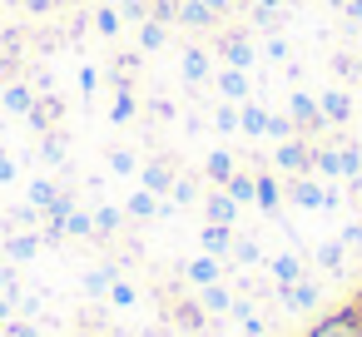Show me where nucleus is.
Returning <instances> with one entry per match:
<instances>
[{"label": "nucleus", "instance_id": "nucleus-13", "mask_svg": "<svg viewBox=\"0 0 362 337\" xmlns=\"http://www.w3.org/2000/svg\"><path fill=\"white\" fill-rule=\"evenodd\" d=\"M199 248L214 253V258H228V248H233V228H228V223H204V228H199Z\"/></svg>", "mask_w": 362, "mask_h": 337}, {"label": "nucleus", "instance_id": "nucleus-53", "mask_svg": "<svg viewBox=\"0 0 362 337\" xmlns=\"http://www.w3.org/2000/svg\"><path fill=\"white\" fill-rule=\"evenodd\" d=\"M204 6H209L214 16H228V11H233V0H204Z\"/></svg>", "mask_w": 362, "mask_h": 337}, {"label": "nucleus", "instance_id": "nucleus-1", "mask_svg": "<svg viewBox=\"0 0 362 337\" xmlns=\"http://www.w3.org/2000/svg\"><path fill=\"white\" fill-rule=\"evenodd\" d=\"M273 169H283V174H313V144L303 134L298 139H283L273 149Z\"/></svg>", "mask_w": 362, "mask_h": 337}, {"label": "nucleus", "instance_id": "nucleus-36", "mask_svg": "<svg viewBox=\"0 0 362 337\" xmlns=\"http://www.w3.org/2000/svg\"><path fill=\"white\" fill-rule=\"evenodd\" d=\"M105 302H110V307H134V302H139V292H134V283L115 278V283H110V292H105Z\"/></svg>", "mask_w": 362, "mask_h": 337}, {"label": "nucleus", "instance_id": "nucleus-25", "mask_svg": "<svg viewBox=\"0 0 362 337\" xmlns=\"http://www.w3.org/2000/svg\"><path fill=\"white\" fill-rule=\"evenodd\" d=\"M134 114H139L134 90H115V100H110V119H115V124H134Z\"/></svg>", "mask_w": 362, "mask_h": 337}, {"label": "nucleus", "instance_id": "nucleus-28", "mask_svg": "<svg viewBox=\"0 0 362 337\" xmlns=\"http://www.w3.org/2000/svg\"><path fill=\"white\" fill-rule=\"evenodd\" d=\"M228 263H243V268H258V263H263V248H258L253 238H238V233H233V248H228Z\"/></svg>", "mask_w": 362, "mask_h": 337}, {"label": "nucleus", "instance_id": "nucleus-16", "mask_svg": "<svg viewBox=\"0 0 362 337\" xmlns=\"http://www.w3.org/2000/svg\"><path fill=\"white\" fill-rule=\"evenodd\" d=\"M204 218H209V223H228V228H233V223H238V203L218 189V194H209V199H204Z\"/></svg>", "mask_w": 362, "mask_h": 337}, {"label": "nucleus", "instance_id": "nucleus-11", "mask_svg": "<svg viewBox=\"0 0 362 337\" xmlns=\"http://www.w3.org/2000/svg\"><path fill=\"white\" fill-rule=\"evenodd\" d=\"M179 75H184L189 85H204V80H214V55H209V50H184V60H179Z\"/></svg>", "mask_w": 362, "mask_h": 337}, {"label": "nucleus", "instance_id": "nucleus-47", "mask_svg": "<svg viewBox=\"0 0 362 337\" xmlns=\"http://www.w3.org/2000/svg\"><path fill=\"white\" fill-rule=\"evenodd\" d=\"M0 184H16V159L0 149Z\"/></svg>", "mask_w": 362, "mask_h": 337}, {"label": "nucleus", "instance_id": "nucleus-15", "mask_svg": "<svg viewBox=\"0 0 362 337\" xmlns=\"http://www.w3.org/2000/svg\"><path fill=\"white\" fill-rule=\"evenodd\" d=\"M347 253H352V248H347L342 238H332V243H317V253H313V263H317L322 273H332V278H337V273L347 268Z\"/></svg>", "mask_w": 362, "mask_h": 337}, {"label": "nucleus", "instance_id": "nucleus-9", "mask_svg": "<svg viewBox=\"0 0 362 337\" xmlns=\"http://www.w3.org/2000/svg\"><path fill=\"white\" fill-rule=\"evenodd\" d=\"M174 169L169 164H139V189H149L154 199H169V189H174Z\"/></svg>", "mask_w": 362, "mask_h": 337}, {"label": "nucleus", "instance_id": "nucleus-18", "mask_svg": "<svg viewBox=\"0 0 362 337\" xmlns=\"http://www.w3.org/2000/svg\"><path fill=\"white\" fill-rule=\"evenodd\" d=\"M124 218H139V223H149V218H159V199H154L149 189H134V194L124 199Z\"/></svg>", "mask_w": 362, "mask_h": 337}, {"label": "nucleus", "instance_id": "nucleus-46", "mask_svg": "<svg viewBox=\"0 0 362 337\" xmlns=\"http://www.w3.org/2000/svg\"><path fill=\"white\" fill-rule=\"evenodd\" d=\"M149 110H154V114H159V119H179V105H174V100H154V105H149Z\"/></svg>", "mask_w": 362, "mask_h": 337}, {"label": "nucleus", "instance_id": "nucleus-52", "mask_svg": "<svg viewBox=\"0 0 362 337\" xmlns=\"http://www.w3.org/2000/svg\"><path fill=\"white\" fill-rule=\"evenodd\" d=\"M263 332H268V327H263L258 317H243V337H263Z\"/></svg>", "mask_w": 362, "mask_h": 337}, {"label": "nucleus", "instance_id": "nucleus-23", "mask_svg": "<svg viewBox=\"0 0 362 337\" xmlns=\"http://www.w3.org/2000/svg\"><path fill=\"white\" fill-rule=\"evenodd\" d=\"M55 199H60V184H55L50 174H35V179H30V208H40V213H45Z\"/></svg>", "mask_w": 362, "mask_h": 337}, {"label": "nucleus", "instance_id": "nucleus-10", "mask_svg": "<svg viewBox=\"0 0 362 337\" xmlns=\"http://www.w3.org/2000/svg\"><path fill=\"white\" fill-rule=\"evenodd\" d=\"M263 268H268V278H273L278 288H288V283L303 278V258H298V253H273V258H263Z\"/></svg>", "mask_w": 362, "mask_h": 337}, {"label": "nucleus", "instance_id": "nucleus-31", "mask_svg": "<svg viewBox=\"0 0 362 337\" xmlns=\"http://www.w3.org/2000/svg\"><path fill=\"white\" fill-rule=\"evenodd\" d=\"M313 174H322V179H342V164H337V149H313Z\"/></svg>", "mask_w": 362, "mask_h": 337}, {"label": "nucleus", "instance_id": "nucleus-27", "mask_svg": "<svg viewBox=\"0 0 362 337\" xmlns=\"http://www.w3.org/2000/svg\"><path fill=\"white\" fill-rule=\"evenodd\" d=\"M40 253V233H21V238H6V258H16V263H30Z\"/></svg>", "mask_w": 362, "mask_h": 337}, {"label": "nucleus", "instance_id": "nucleus-33", "mask_svg": "<svg viewBox=\"0 0 362 337\" xmlns=\"http://www.w3.org/2000/svg\"><path fill=\"white\" fill-rule=\"evenodd\" d=\"M119 223H124V208H115V203H100L95 208V233L105 238V233H119Z\"/></svg>", "mask_w": 362, "mask_h": 337}, {"label": "nucleus", "instance_id": "nucleus-56", "mask_svg": "<svg viewBox=\"0 0 362 337\" xmlns=\"http://www.w3.org/2000/svg\"><path fill=\"white\" fill-rule=\"evenodd\" d=\"M322 6H332V11H342V6H347V0H322Z\"/></svg>", "mask_w": 362, "mask_h": 337}, {"label": "nucleus", "instance_id": "nucleus-3", "mask_svg": "<svg viewBox=\"0 0 362 337\" xmlns=\"http://www.w3.org/2000/svg\"><path fill=\"white\" fill-rule=\"evenodd\" d=\"M317 110H322V119H327V124H347V119L357 114V100H352V90H347V85H327V90L317 95Z\"/></svg>", "mask_w": 362, "mask_h": 337}, {"label": "nucleus", "instance_id": "nucleus-40", "mask_svg": "<svg viewBox=\"0 0 362 337\" xmlns=\"http://www.w3.org/2000/svg\"><path fill=\"white\" fill-rule=\"evenodd\" d=\"M214 129H218V134H238V105L223 100V105L214 110Z\"/></svg>", "mask_w": 362, "mask_h": 337}, {"label": "nucleus", "instance_id": "nucleus-30", "mask_svg": "<svg viewBox=\"0 0 362 337\" xmlns=\"http://www.w3.org/2000/svg\"><path fill=\"white\" fill-rule=\"evenodd\" d=\"M65 238H95V213L70 208V213H65Z\"/></svg>", "mask_w": 362, "mask_h": 337}, {"label": "nucleus", "instance_id": "nucleus-37", "mask_svg": "<svg viewBox=\"0 0 362 337\" xmlns=\"http://www.w3.org/2000/svg\"><path fill=\"white\" fill-rule=\"evenodd\" d=\"M332 70H337V80L347 85V80H357V75H362V60H357L352 50H337V55H332Z\"/></svg>", "mask_w": 362, "mask_h": 337}, {"label": "nucleus", "instance_id": "nucleus-41", "mask_svg": "<svg viewBox=\"0 0 362 337\" xmlns=\"http://www.w3.org/2000/svg\"><path fill=\"white\" fill-rule=\"evenodd\" d=\"M337 164H342V179L362 174V149L357 144H337Z\"/></svg>", "mask_w": 362, "mask_h": 337}, {"label": "nucleus", "instance_id": "nucleus-51", "mask_svg": "<svg viewBox=\"0 0 362 337\" xmlns=\"http://www.w3.org/2000/svg\"><path fill=\"white\" fill-rule=\"evenodd\" d=\"M342 16H347L352 25H362V0H347V6H342Z\"/></svg>", "mask_w": 362, "mask_h": 337}, {"label": "nucleus", "instance_id": "nucleus-21", "mask_svg": "<svg viewBox=\"0 0 362 337\" xmlns=\"http://www.w3.org/2000/svg\"><path fill=\"white\" fill-rule=\"evenodd\" d=\"M308 337H362V327L352 322V317H342V312H332V317H322Z\"/></svg>", "mask_w": 362, "mask_h": 337}, {"label": "nucleus", "instance_id": "nucleus-19", "mask_svg": "<svg viewBox=\"0 0 362 337\" xmlns=\"http://www.w3.org/2000/svg\"><path fill=\"white\" fill-rule=\"evenodd\" d=\"M218 55H223V65H233V70H258V55H253V45H248V40H238V35H233V40H228Z\"/></svg>", "mask_w": 362, "mask_h": 337}, {"label": "nucleus", "instance_id": "nucleus-24", "mask_svg": "<svg viewBox=\"0 0 362 337\" xmlns=\"http://www.w3.org/2000/svg\"><path fill=\"white\" fill-rule=\"evenodd\" d=\"M199 307H204V312H228V307H233V292H228L223 283H204V288H199Z\"/></svg>", "mask_w": 362, "mask_h": 337}, {"label": "nucleus", "instance_id": "nucleus-49", "mask_svg": "<svg viewBox=\"0 0 362 337\" xmlns=\"http://www.w3.org/2000/svg\"><path fill=\"white\" fill-rule=\"evenodd\" d=\"M342 317H352V322H357V327H362V292H352V302H347V307H342Z\"/></svg>", "mask_w": 362, "mask_h": 337}, {"label": "nucleus", "instance_id": "nucleus-55", "mask_svg": "<svg viewBox=\"0 0 362 337\" xmlns=\"http://www.w3.org/2000/svg\"><path fill=\"white\" fill-rule=\"evenodd\" d=\"M105 337H134V332H124V327H110V332H105Z\"/></svg>", "mask_w": 362, "mask_h": 337}, {"label": "nucleus", "instance_id": "nucleus-39", "mask_svg": "<svg viewBox=\"0 0 362 337\" xmlns=\"http://www.w3.org/2000/svg\"><path fill=\"white\" fill-rule=\"evenodd\" d=\"M115 278H119V268H95V273L85 278V292H90V297H105Z\"/></svg>", "mask_w": 362, "mask_h": 337}, {"label": "nucleus", "instance_id": "nucleus-35", "mask_svg": "<svg viewBox=\"0 0 362 337\" xmlns=\"http://www.w3.org/2000/svg\"><path fill=\"white\" fill-rule=\"evenodd\" d=\"M40 159H45V164H60V159H65V134H60V129H45V134H40Z\"/></svg>", "mask_w": 362, "mask_h": 337}, {"label": "nucleus", "instance_id": "nucleus-29", "mask_svg": "<svg viewBox=\"0 0 362 337\" xmlns=\"http://www.w3.org/2000/svg\"><path fill=\"white\" fill-rule=\"evenodd\" d=\"M223 194H228L233 203H253V174L233 169V174H228V184H223Z\"/></svg>", "mask_w": 362, "mask_h": 337}, {"label": "nucleus", "instance_id": "nucleus-2", "mask_svg": "<svg viewBox=\"0 0 362 337\" xmlns=\"http://www.w3.org/2000/svg\"><path fill=\"white\" fill-rule=\"evenodd\" d=\"M288 114H293L298 134L327 129V119H322V110H317V95H308V90H293V95H288Z\"/></svg>", "mask_w": 362, "mask_h": 337}, {"label": "nucleus", "instance_id": "nucleus-12", "mask_svg": "<svg viewBox=\"0 0 362 337\" xmlns=\"http://www.w3.org/2000/svg\"><path fill=\"white\" fill-rule=\"evenodd\" d=\"M288 199H293L298 208H308V213H317V208H322V189H317V179H308V174H293Z\"/></svg>", "mask_w": 362, "mask_h": 337}, {"label": "nucleus", "instance_id": "nucleus-45", "mask_svg": "<svg viewBox=\"0 0 362 337\" xmlns=\"http://www.w3.org/2000/svg\"><path fill=\"white\" fill-rule=\"evenodd\" d=\"M95 85H100V75H95V65H80V90H85V95H95Z\"/></svg>", "mask_w": 362, "mask_h": 337}, {"label": "nucleus", "instance_id": "nucleus-43", "mask_svg": "<svg viewBox=\"0 0 362 337\" xmlns=\"http://www.w3.org/2000/svg\"><path fill=\"white\" fill-rule=\"evenodd\" d=\"M263 55H268L273 65H288V55H293V50H288V40H283V35H268V45H263Z\"/></svg>", "mask_w": 362, "mask_h": 337}, {"label": "nucleus", "instance_id": "nucleus-17", "mask_svg": "<svg viewBox=\"0 0 362 337\" xmlns=\"http://www.w3.org/2000/svg\"><path fill=\"white\" fill-rule=\"evenodd\" d=\"M164 45H169V25H164V20H154V16H149V20H139V50H144V55H159Z\"/></svg>", "mask_w": 362, "mask_h": 337}, {"label": "nucleus", "instance_id": "nucleus-48", "mask_svg": "<svg viewBox=\"0 0 362 337\" xmlns=\"http://www.w3.org/2000/svg\"><path fill=\"white\" fill-rule=\"evenodd\" d=\"M55 6H60V0H25V11H30V16H50Z\"/></svg>", "mask_w": 362, "mask_h": 337}, {"label": "nucleus", "instance_id": "nucleus-58", "mask_svg": "<svg viewBox=\"0 0 362 337\" xmlns=\"http://www.w3.org/2000/svg\"><path fill=\"white\" fill-rule=\"evenodd\" d=\"M0 35H6V20H0Z\"/></svg>", "mask_w": 362, "mask_h": 337}, {"label": "nucleus", "instance_id": "nucleus-20", "mask_svg": "<svg viewBox=\"0 0 362 337\" xmlns=\"http://www.w3.org/2000/svg\"><path fill=\"white\" fill-rule=\"evenodd\" d=\"M233 169H238V164H233V154H228V149H209V159H204V179H214V184L223 189Z\"/></svg>", "mask_w": 362, "mask_h": 337}, {"label": "nucleus", "instance_id": "nucleus-5", "mask_svg": "<svg viewBox=\"0 0 362 337\" xmlns=\"http://www.w3.org/2000/svg\"><path fill=\"white\" fill-rule=\"evenodd\" d=\"M273 292H278V302H283L288 312H308V307H317V302H322V288H317V283H308V278H298V283H288V288H278V283H273Z\"/></svg>", "mask_w": 362, "mask_h": 337}, {"label": "nucleus", "instance_id": "nucleus-50", "mask_svg": "<svg viewBox=\"0 0 362 337\" xmlns=\"http://www.w3.org/2000/svg\"><path fill=\"white\" fill-rule=\"evenodd\" d=\"M16 317V297L11 292H0V322H11Z\"/></svg>", "mask_w": 362, "mask_h": 337}, {"label": "nucleus", "instance_id": "nucleus-44", "mask_svg": "<svg viewBox=\"0 0 362 337\" xmlns=\"http://www.w3.org/2000/svg\"><path fill=\"white\" fill-rule=\"evenodd\" d=\"M337 238H342L347 248H357V253H362V223H342V233H337Z\"/></svg>", "mask_w": 362, "mask_h": 337}, {"label": "nucleus", "instance_id": "nucleus-54", "mask_svg": "<svg viewBox=\"0 0 362 337\" xmlns=\"http://www.w3.org/2000/svg\"><path fill=\"white\" fill-rule=\"evenodd\" d=\"M11 70H16V60H11V55H6V50H0V80H6V75H11Z\"/></svg>", "mask_w": 362, "mask_h": 337}, {"label": "nucleus", "instance_id": "nucleus-8", "mask_svg": "<svg viewBox=\"0 0 362 337\" xmlns=\"http://www.w3.org/2000/svg\"><path fill=\"white\" fill-rule=\"evenodd\" d=\"M238 129H243L248 139H268V105L243 100V105H238Z\"/></svg>", "mask_w": 362, "mask_h": 337}, {"label": "nucleus", "instance_id": "nucleus-22", "mask_svg": "<svg viewBox=\"0 0 362 337\" xmlns=\"http://www.w3.org/2000/svg\"><path fill=\"white\" fill-rule=\"evenodd\" d=\"M218 16L204 6V0H184V6H179V16H174V25H199V30H209Z\"/></svg>", "mask_w": 362, "mask_h": 337}, {"label": "nucleus", "instance_id": "nucleus-32", "mask_svg": "<svg viewBox=\"0 0 362 337\" xmlns=\"http://www.w3.org/2000/svg\"><path fill=\"white\" fill-rule=\"evenodd\" d=\"M169 199H174L179 208H194V203H199V184H194V174H179L174 189H169Z\"/></svg>", "mask_w": 362, "mask_h": 337}, {"label": "nucleus", "instance_id": "nucleus-38", "mask_svg": "<svg viewBox=\"0 0 362 337\" xmlns=\"http://www.w3.org/2000/svg\"><path fill=\"white\" fill-rule=\"evenodd\" d=\"M110 174H139V154L134 149H110Z\"/></svg>", "mask_w": 362, "mask_h": 337}, {"label": "nucleus", "instance_id": "nucleus-4", "mask_svg": "<svg viewBox=\"0 0 362 337\" xmlns=\"http://www.w3.org/2000/svg\"><path fill=\"white\" fill-rule=\"evenodd\" d=\"M214 85H218V95H223L228 105H243V100H253V80H248V70L218 65V70H214Z\"/></svg>", "mask_w": 362, "mask_h": 337}, {"label": "nucleus", "instance_id": "nucleus-7", "mask_svg": "<svg viewBox=\"0 0 362 337\" xmlns=\"http://www.w3.org/2000/svg\"><path fill=\"white\" fill-rule=\"evenodd\" d=\"M184 278H189L194 288H204V283H218V278H223V258H214V253H204V248H199V253L184 263Z\"/></svg>", "mask_w": 362, "mask_h": 337}, {"label": "nucleus", "instance_id": "nucleus-57", "mask_svg": "<svg viewBox=\"0 0 362 337\" xmlns=\"http://www.w3.org/2000/svg\"><path fill=\"white\" fill-rule=\"evenodd\" d=\"M100 6H119V0H100Z\"/></svg>", "mask_w": 362, "mask_h": 337}, {"label": "nucleus", "instance_id": "nucleus-6", "mask_svg": "<svg viewBox=\"0 0 362 337\" xmlns=\"http://www.w3.org/2000/svg\"><path fill=\"white\" fill-rule=\"evenodd\" d=\"M35 85L30 80H11V85H0V110H6V114H30L35 110Z\"/></svg>", "mask_w": 362, "mask_h": 337}, {"label": "nucleus", "instance_id": "nucleus-14", "mask_svg": "<svg viewBox=\"0 0 362 337\" xmlns=\"http://www.w3.org/2000/svg\"><path fill=\"white\" fill-rule=\"evenodd\" d=\"M278 199H283V189H278V174L258 169V174H253V203H258L263 213H273V208H278Z\"/></svg>", "mask_w": 362, "mask_h": 337}, {"label": "nucleus", "instance_id": "nucleus-42", "mask_svg": "<svg viewBox=\"0 0 362 337\" xmlns=\"http://www.w3.org/2000/svg\"><path fill=\"white\" fill-rule=\"evenodd\" d=\"M0 337H40V322H30V317H11V322H0Z\"/></svg>", "mask_w": 362, "mask_h": 337}, {"label": "nucleus", "instance_id": "nucleus-34", "mask_svg": "<svg viewBox=\"0 0 362 337\" xmlns=\"http://www.w3.org/2000/svg\"><path fill=\"white\" fill-rule=\"evenodd\" d=\"M95 35H105V40L119 35V6H100L95 11Z\"/></svg>", "mask_w": 362, "mask_h": 337}, {"label": "nucleus", "instance_id": "nucleus-26", "mask_svg": "<svg viewBox=\"0 0 362 337\" xmlns=\"http://www.w3.org/2000/svg\"><path fill=\"white\" fill-rule=\"evenodd\" d=\"M268 139H273V144L298 139V124H293V114H288V110H268Z\"/></svg>", "mask_w": 362, "mask_h": 337}]
</instances>
